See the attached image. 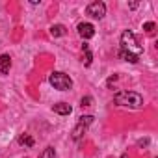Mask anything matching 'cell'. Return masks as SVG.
<instances>
[{"label":"cell","mask_w":158,"mask_h":158,"mask_svg":"<svg viewBox=\"0 0 158 158\" xmlns=\"http://www.w3.org/2000/svg\"><path fill=\"white\" fill-rule=\"evenodd\" d=\"M114 102L117 106H128V108H141L143 97L136 91H119L114 95Z\"/></svg>","instance_id":"obj_1"},{"label":"cell","mask_w":158,"mask_h":158,"mask_svg":"<svg viewBox=\"0 0 158 158\" xmlns=\"http://www.w3.org/2000/svg\"><path fill=\"white\" fill-rule=\"evenodd\" d=\"M48 82L54 86V89H60V91H67V89L73 88L71 76L65 74V73H60V71H54V73L48 76Z\"/></svg>","instance_id":"obj_2"},{"label":"cell","mask_w":158,"mask_h":158,"mask_svg":"<svg viewBox=\"0 0 158 158\" xmlns=\"http://www.w3.org/2000/svg\"><path fill=\"white\" fill-rule=\"evenodd\" d=\"M121 50L130 52V54H136V56H139L141 50H143L141 47H138V43H136V35H134L130 30H125L123 35H121Z\"/></svg>","instance_id":"obj_3"},{"label":"cell","mask_w":158,"mask_h":158,"mask_svg":"<svg viewBox=\"0 0 158 158\" xmlns=\"http://www.w3.org/2000/svg\"><path fill=\"white\" fill-rule=\"evenodd\" d=\"M91 123H93V115H82V117H80V121H78V125L73 128L71 138H73V139H80Z\"/></svg>","instance_id":"obj_4"},{"label":"cell","mask_w":158,"mask_h":158,"mask_svg":"<svg viewBox=\"0 0 158 158\" xmlns=\"http://www.w3.org/2000/svg\"><path fill=\"white\" fill-rule=\"evenodd\" d=\"M86 13L89 15V17H93V19H102L104 15H106V4L104 2H91L88 8H86Z\"/></svg>","instance_id":"obj_5"},{"label":"cell","mask_w":158,"mask_h":158,"mask_svg":"<svg viewBox=\"0 0 158 158\" xmlns=\"http://www.w3.org/2000/svg\"><path fill=\"white\" fill-rule=\"evenodd\" d=\"M78 35L82 39H91L95 35V26L91 23H80L78 24Z\"/></svg>","instance_id":"obj_6"},{"label":"cell","mask_w":158,"mask_h":158,"mask_svg":"<svg viewBox=\"0 0 158 158\" xmlns=\"http://www.w3.org/2000/svg\"><path fill=\"white\" fill-rule=\"evenodd\" d=\"M11 69V58L10 54H2L0 56V74H8Z\"/></svg>","instance_id":"obj_7"},{"label":"cell","mask_w":158,"mask_h":158,"mask_svg":"<svg viewBox=\"0 0 158 158\" xmlns=\"http://www.w3.org/2000/svg\"><path fill=\"white\" fill-rule=\"evenodd\" d=\"M52 110H54L56 114H60V115H69L73 108H71L67 102H58V104H54V106H52Z\"/></svg>","instance_id":"obj_8"},{"label":"cell","mask_w":158,"mask_h":158,"mask_svg":"<svg viewBox=\"0 0 158 158\" xmlns=\"http://www.w3.org/2000/svg\"><path fill=\"white\" fill-rule=\"evenodd\" d=\"M67 34V28L63 26V24H52L50 26V35L52 37H61V35H65Z\"/></svg>","instance_id":"obj_9"},{"label":"cell","mask_w":158,"mask_h":158,"mask_svg":"<svg viewBox=\"0 0 158 158\" xmlns=\"http://www.w3.org/2000/svg\"><path fill=\"white\" fill-rule=\"evenodd\" d=\"M119 56H121L125 61H128V63H138V61H139V56L130 54V52H125V50H121V52H119Z\"/></svg>","instance_id":"obj_10"},{"label":"cell","mask_w":158,"mask_h":158,"mask_svg":"<svg viewBox=\"0 0 158 158\" xmlns=\"http://www.w3.org/2000/svg\"><path fill=\"white\" fill-rule=\"evenodd\" d=\"M19 143L26 145V147H34V138L30 134H23V136H19Z\"/></svg>","instance_id":"obj_11"},{"label":"cell","mask_w":158,"mask_h":158,"mask_svg":"<svg viewBox=\"0 0 158 158\" xmlns=\"http://www.w3.org/2000/svg\"><path fill=\"white\" fill-rule=\"evenodd\" d=\"M82 48H84V52H86V60H84V65H86V67H89V65H91V60H93V54L89 52V47H88V45H82Z\"/></svg>","instance_id":"obj_12"},{"label":"cell","mask_w":158,"mask_h":158,"mask_svg":"<svg viewBox=\"0 0 158 158\" xmlns=\"http://www.w3.org/2000/svg\"><path fill=\"white\" fill-rule=\"evenodd\" d=\"M54 156H56V152H54L52 147H47V149L39 154V158H54Z\"/></svg>","instance_id":"obj_13"},{"label":"cell","mask_w":158,"mask_h":158,"mask_svg":"<svg viewBox=\"0 0 158 158\" xmlns=\"http://www.w3.org/2000/svg\"><path fill=\"white\" fill-rule=\"evenodd\" d=\"M91 102H93V99H91V97H82L80 106H91Z\"/></svg>","instance_id":"obj_14"},{"label":"cell","mask_w":158,"mask_h":158,"mask_svg":"<svg viewBox=\"0 0 158 158\" xmlns=\"http://www.w3.org/2000/svg\"><path fill=\"white\" fill-rule=\"evenodd\" d=\"M154 28H156L154 23H145V24H143V30H145V32H152Z\"/></svg>","instance_id":"obj_15"},{"label":"cell","mask_w":158,"mask_h":158,"mask_svg":"<svg viewBox=\"0 0 158 158\" xmlns=\"http://www.w3.org/2000/svg\"><path fill=\"white\" fill-rule=\"evenodd\" d=\"M138 6H139V4H138V2H130V4H128V8H130V10H136V8H138Z\"/></svg>","instance_id":"obj_16"},{"label":"cell","mask_w":158,"mask_h":158,"mask_svg":"<svg viewBox=\"0 0 158 158\" xmlns=\"http://www.w3.org/2000/svg\"><path fill=\"white\" fill-rule=\"evenodd\" d=\"M121 158H128V154H127V152H123V154H121Z\"/></svg>","instance_id":"obj_17"}]
</instances>
